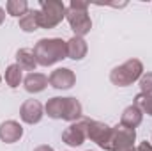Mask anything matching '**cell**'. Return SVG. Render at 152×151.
<instances>
[{
	"instance_id": "cell-9",
	"label": "cell",
	"mask_w": 152,
	"mask_h": 151,
	"mask_svg": "<svg viewBox=\"0 0 152 151\" xmlns=\"http://www.w3.org/2000/svg\"><path fill=\"white\" fill-rule=\"evenodd\" d=\"M42 115H44V109H42V105L39 103L37 100H34V98L23 101V105L20 107V117L27 124H37L39 121L42 119Z\"/></svg>"
},
{
	"instance_id": "cell-15",
	"label": "cell",
	"mask_w": 152,
	"mask_h": 151,
	"mask_svg": "<svg viewBox=\"0 0 152 151\" xmlns=\"http://www.w3.org/2000/svg\"><path fill=\"white\" fill-rule=\"evenodd\" d=\"M64 109H66V98L60 96L50 98L44 105V112L51 119H64Z\"/></svg>"
},
{
	"instance_id": "cell-20",
	"label": "cell",
	"mask_w": 152,
	"mask_h": 151,
	"mask_svg": "<svg viewBox=\"0 0 152 151\" xmlns=\"http://www.w3.org/2000/svg\"><path fill=\"white\" fill-rule=\"evenodd\" d=\"M133 105H136L143 114H149L152 115V94H145V93H140L134 96V101Z\"/></svg>"
},
{
	"instance_id": "cell-4",
	"label": "cell",
	"mask_w": 152,
	"mask_h": 151,
	"mask_svg": "<svg viewBox=\"0 0 152 151\" xmlns=\"http://www.w3.org/2000/svg\"><path fill=\"white\" fill-rule=\"evenodd\" d=\"M112 133L113 126H108L106 123L87 119V139L96 142L101 150L112 151Z\"/></svg>"
},
{
	"instance_id": "cell-17",
	"label": "cell",
	"mask_w": 152,
	"mask_h": 151,
	"mask_svg": "<svg viewBox=\"0 0 152 151\" xmlns=\"http://www.w3.org/2000/svg\"><path fill=\"white\" fill-rule=\"evenodd\" d=\"M20 29L23 32L37 30L39 29V9H28V13L20 18Z\"/></svg>"
},
{
	"instance_id": "cell-12",
	"label": "cell",
	"mask_w": 152,
	"mask_h": 151,
	"mask_svg": "<svg viewBox=\"0 0 152 151\" xmlns=\"http://www.w3.org/2000/svg\"><path fill=\"white\" fill-rule=\"evenodd\" d=\"M143 121V112L136 107V105H129L124 109V112L120 115V124L126 128H138Z\"/></svg>"
},
{
	"instance_id": "cell-7",
	"label": "cell",
	"mask_w": 152,
	"mask_h": 151,
	"mask_svg": "<svg viewBox=\"0 0 152 151\" xmlns=\"http://www.w3.org/2000/svg\"><path fill=\"white\" fill-rule=\"evenodd\" d=\"M134 141H136V130L126 128L122 124L113 126V133H112V151L134 148Z\"/></svg>"
},
{
	"instance_id": "cell-24",
	"label": "cell",
	"mask_w": 152,
	"mask_h": 151,
	"mask_svg": "<svg viewBox=\"0 0 152 151\" xmlns=\"http://www.w3.org/2000/svg\"><path fill=\"white\" fill-rule=\"evenodd\" d=\"M34 151H55V150L51 146H48V144H42V146H37Z\"/></svg>"
},
{
	"instance_id": "cell-14",
	"label": "cell",
	"mask_w": 152,
	"mask_h": 151,
	"mask_svg": "<svg viewBox=\"0 0 152 151\" xmlns=\"http://www.w3.org/2000/svg\"><path fill=\"white\" fill-rule=\"evenodd\" d=\"M16 64L25 70V71H34L37 68V61H36V55H34V50L30 48H20L16 52Z\"/></svg>"
},
{
	"instance_id": "cell-25",
	"label": "cell",
	"mask_w": 152,
	"mask_h": 151,
	"mask_svg": "<svg viewBox=\"0 0 152 151\" xmlns=\"http://www.w3.org/2000/svg\"><path fill=\"white\" fill-rule=\"evenodd\" d=\"M4 20H5V11H4V9L0 7V25L4 23Z\"/></svg>"
},
{
	"instance_id": "cell-13",
	"label": "cell",
	"mask_w": 152,
	"mask_h": 151,
	"mask_svg": "<svg viewBox=\"0 0 152 151\" xmlns=\"http://www.w3.org/2000/svg\"><path fill=\"white\" fill-rule=\"evenodd\" d=\"M88 52V44L83 38H78V36H73V38L67 41V57L73 59V61H81Z\"/></svg>"
},
{
	"instance_id": "cell-18",
	"label": "cell",
	"mask_w": 152,
	"mask_h": 151,
	"mask_svg": "<svg viewBox=\"0 0 152 151\" xmlns=\"http://www.w3.org/2000/svg\"><path fill=\"white\" fill-rule=\"evenodd\" d=\"M21 82H23V70H21L18 64L7 66V70H5V84H7L11 89H16Z\"/></svg>"
},
{
	"instance_id": "cell-22",
	"label": "cell",
	"mask_w": 152,
	"mask_h": 151,
	"mask_svg": "<svg viewBox=\"0 0 152 151\" xmlns=\"http://www.w3.org/2000/svg\"><path fill=\"white\" fill-rule=\"evenodd\" d=\"M69 7H75V9H88V2H83V0H71Z\"/></svg>"
},
{
	"instance_id": "cell-1",
	"label": "cell",
	"mask_w": 152,
	"mask_h": 151,
	"mask_svg": "<svg viewBox=\"0 0 152 151\" xmlns=\"http://www.w3.org/2000/svg\"><path fill=\"white\" fill-rule=\"evenodd\" d=\"M34 55L37 66H53L62 59H67V41L60 38H42L34 44Z\"/></svg>"
},
{
	"instance_id": "cell-16",
	"label": "cell",
	"mask_w": 152,
	"mask_h": 151,
	"mask_svg": "<svg viewBox=\"0 0 152 151\" xmlns=\"http://www.w3.org/2000/svg\"><path fill=\"white\" fill-rule=\"evenodd\" d=\"M81 114H83V107L81 103L69 96L66 98V109H64V121H69V123H75V121H80L81 119Z\"/></svg>"
},
{
	"instance_id": "cell-6",
	"label": "cell",
	"mask_w": 152,
	"mask_h": 151,
	"mask_svg": "<svg viewBox=\"0 0 152 151\" xmlns=\"http://www.w3.org/2000/svg\"><path fill=\"white\" fill-rule=\"evenodd\" d=\"M85 139H87V119H80V121L71 123L62 132V141L71 148L81 146L85 142Z\"/></svg>"
},
{
	"instance_id": "cell-27",
	"label": "cell",
	"mask_w": 152,
	"mask_h": 151,
	"mask_svg": "<svg viewBox=\"0 0 152 151\" xmlns=\"http://www.w3.org/2000/svg\"><path fill=\"white\" fill-rule=\"evenodd\" d=\"M0 82H2V75H0Z\"/></svg>"
},
{
	"instance_id": "cell-26",
	"label": "cell",
	"mask_w": 152,
	"mask_h": 151,
	"mask_svg": "<svg viewBox=\"0 0 152 151\" xmlns=\"http://www.w3.org/2000/svg\"><path fill=\"white\" fill-rule=\"evenodd\" d=\"M117 151H136V148H126V150H117Z\"/></svg>"
},
{
	"instance_id": "cell-23",
	"label": "cell",
	"mask_w": 152,
	"mask_h": 151,
	"mask_svg": "<svg viewBox=\"0 0 152 151\" xmlns=\"http://www.w3.org/2000/svg\"><path fill=\"white\" fill-rule=\"evenodd\" d=\"M136 151H152V144L151 142H140V146L136 148Z\"/></svg>"
},
{
	"instance_id": "cell-3",
	"label": "cell",
	"mask_w": 152,
	"mask_h": 151,
	"mask_svg": "<svg viewBox=\"0 0 152 151\" xmlns=\"http://www.w3.org/2000/svg\"><path fill=\"white\" fill-rule=\"evenodd\" d=\"M67 7L60 0H41L39 9V27L41 29H53L66 18Z\"/></svg>"
},
{
	"instance_id": "cell-2",
	"label": "cell",
	"mask_w": 152,
	"mask_h": 151,
	"mask_svg": "<svg viewBox=\"0 0 152 151\" xmlns=\"http://www.w3.org/2000/svg\"><path fill=\"white\" fill-rule=\"evenodd\" d=\"M143 75V64L138 59H129L110 71V82L117 87H127Z\"/></svg>"
},
{
	"instance_id": "cell-5",
	"label": "cell",
	"mask_w": 152,
	"mask_h": 151,
	"mask_svg": "<svg viewBox=\"0 0 152 151\" xmlns=\"http://www.w3.org/2000/svg\"><path fill=\"white\" fill-rule=\"evenodd\" d=\"M66 20L69 21V27L73 29L75 36L83 38L85 34L90 32L92 29V20L88 16V9H75V7H67L66 11Z\"/></svg>"
},
{
	"instance_id": "cell-11",
	"label": "cell",
	"mask_w": 152,
	"mask_h": 151,
	"mask_svg": "<svg viewBox=\"0 0 152 151\" xmlns=\"http://www.w3.org/2000/svg\"><path fill=\"white\" fill-rule=\"evenodd\" d=\"M46 85H48V76L42 75V73L32 71V73H28V75L23 78V87H25V91L30 93V94L42 93V91L46 89Z\"/></svg>"
},
{
	"instance_id": "cell-21",
	"label": "cell",
	"mask_w": 152,
	"mask_h": 151,
	"mask_svg": "<svg viewBox=\"0 0 152 151\" xmlns=\"http://www.w3.org/2000/svg\"><path fill=\"white\" fill-rule=\"evenodd\" d=\"M140 89L145 94H152V71L142 75V78H140Z\"/></svg>"
},
{
	"instance_id": "cell-10",
	"label": "cell",
	"mask_w": 152,
	"mask_h": 151,
	"mask_svg": "<svg viewBox=\"0 0 152 151\" xmlns=\"http://www.w3.org/2000/svg\"><path fill=\"white\" fill-rule=\"evenodd\" d=\"M23 137V126L18 121H4L0 124V141L5 144H14Z\"/></svg>"
},
{
	"instance_id": "cell-8",
	"label": "cell",
	"mask_w": 152,
	"mask_h": 151,
	"mask_svg": "<svg viewBox=\"0 0 152 151\" xmlns=\"http://www.w3.org/2000/svg\"><path fill=\"white\" fill-rule=\"evenodd\" d=\"M48 82H50L51 87L66 91V89H71L76 84V75H75V71L69 70V68H57V70L51 71Z\"/></svg>"
},
{
	"instance_id": "cell-19",
	"label": "cell",
	"mask_w": 152,
	"mask_h": 151,
	"mask_svg": "<svg viewBox=\"0 0 152 151\" xmlns=\"http://www.w3.org/2000/svg\"><path fill=\"white\" fill-rule=\"evenodd\" d=\"M5 9H7V14L14 18H21L23 14L28 13V4L27 0H9L5 4Z\"/></svg>"
}]
</instances>
